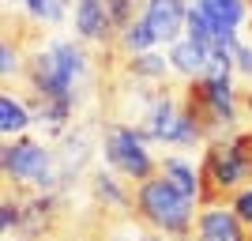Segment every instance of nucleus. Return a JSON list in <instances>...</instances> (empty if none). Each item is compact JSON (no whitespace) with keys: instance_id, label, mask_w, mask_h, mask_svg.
Segmentation results:
<instances>
[{"instance_id":"nucleus-14","label":"nucleus","mask_w":252,"mask_h":241,"mask_svg":"<svg viewBox=\"0 0 252 241\" xmlns=\"http://www.w3.org/2000/svg\"><path fill=\"white\" fill-rule=\"evenodd\" d=\"M91 189H94L98 204H105V207H128V204H136V200H128L125 192H121V181L109 177V173H94Z\"/></svg>"},{"instance_id":"nucleus-3","label":"nucleus","mask_w":252,"mask_h":241,"mask_svg":"<svg viewBox=\"0 0 252 241\" xmlns=\"http://www.w3.org/2000/svg\"><path fill=\"white\" fill-rule=\"evenodd\" d=\"M105 162L128 181H147L158 173L155 158L147 155V147H143V132L139 128H128V125H117L109 121L105 125Z\"/></svg>"},{"instance_id":"nucleus-4","label":"nucleus","mask_w":252,"mask_h":241,"mask_svg":"<svg viewBox=\"0 0 252 241\" xmlns=\"http://www.w3.org/2000/svg\"><path fill=\"white\" fill-rule=\"evenodd\" d=\"M0 162H4V177L8 181H27L38 192H49L57 185V170H53V155L45 147L31 143V139H15V143H4L0 151Z\"/></svg>"},{"instance_id":"nucleus-1","label":"nucleus","mask_w":252,"mask_h":241,"mask_svg":"<svg viewBox=\"0 0 252 241\" xmlns=\"http://www.w3.org/2000/svg\"><path fill=\"white\" fill-rule=\"evenodd\" d=\"M192 204H196V200L181 196L162 173L139 181V189H136L139 219L147 222V226H155L158 234H173V238H181V241L189 238V230H192Z\"/></svg>"},{"instance_id":"nucleus-9","label":"nucleus","mask_w":252,"mask_h":241,"mask_svg":"<svg viewBox=\"0 0 252 241\" xmlns=\"http://www.w3.org/2000/svg\"><path fill=\"white\" fill-rule=\"evenodd\" d=\"M121 72H125L128 79H166L169 61H166V57H158V53H132Z\"/></svg>"},{"instance_id":"nucleus-7","label":"nucleus","mask_w":252,"mask_h":241,"mask_svg":"<svg viewBox=\"0 0 252 241\" xmlns=\"http://www.w3.org/2000/svg\"><path fill=\"white\" fill-rule=\"evenodd\" d=\"M249 226L237 219V211L226 207H203L200 219H196V234L200 241H249Z\"/></svg>"},{"instance_id":"nucleus-23","label":"nucleus","mask_w":252,"mask_h":241,"mask_svg":"<svg viewBox=\"0 0 252 241\" xmlns=\"http://www.w3.org/2000/svg\"><path fill=\"white\" fill-rule=\"evenodd\" d=\"M249 4H252V0H249Z\"/></svg>"},{"instance_id":"nucleus-6","label":"nucleus","mask_w":252,"mask_h":241,"mask_svg":"<svg viewBox=\"0 0 252 241\" xmlns=\"http://www.w3.org/2000/svg\"><path fill=\"white\" fill-rule=\"evenodd\" d=\"M75 31L91 42H117V23L105 8V0H75Z\"/></svg>"},{"instance_id":"nucleus-13","label":"nucleus","mask_w":252,"mask_h":241,"mask_svg":"<svg viewBox=\"0 0 252 241\" xmlns=\"http://www.w3.org/2000/svg\"><path fill=\"white\" fill-rule=\"evenodd\" d=\"M27 125H31L27 105H19L11 95H4L0 98V132H4V136H15V132H23Z\"/></svg>"},{"instance_id":"nucleus-11","label":"nucleus","mask_w":252,"mask_h":241,"mask_svg":"<svg viewBox=\"0 0 252 241\" xmlns=\"http://www.w3.org/2000/svg\"><path fill=\"white\" fill-rule=\"evenodd\" d=\"M158 38L151 34L147 19H132L128 27H121V34H117V49L125 53V57H132V53H147V45H155Z\"/></svg>"},{"instance_id":"nucleus-12","label":"nucleus","mask_w":252,"mask_h":241,"mask_svg":"<svg viewBox=\"0 0 252 241\" xmlns=\"http://www.w3.org/2000/svg\"><path fill=\"white\" fill-rule=\"evenodd\" d=\"M245 4H249V0H200V8L211 15V23H215L219 31H233V27L245 19Z\"/></svg>"},{"instance_id":"nucleus-8","label":"nucleus","mask_w":252,"mask_h":241,"mask_svg":"<svg viewBox=\"0 0 252 241\" xmlns=\"http://www.w3.org/2000/svg\"><path fill=\"white\" fill-rule=\"evenodd\" d=\"M207 57H211V49L200 45V42H192V38L173 42V49H169V64H173L181 75H189V79H196V75L207 72Z\"/></svg>"},{"instance_id":"nucleus-10","label":"nucleus","mask_w":252,"mask_h":241,"mask_svg":"<svg viewBox=\"0 0 252 241\" xmlns=\"http://www.w3.org/2000/svg\"><path fill=\"white\" fill-rule=\"evenodd\" d=\"M158 173H162V177H166L169 185L181 192V196H189V200L200 196V173H192L181 158H166V162L158 166Z\"/></svg>"},{"instance_id":"nucleus-19","label":"nucleus","mask_w":252,"mask_h":241,"mask_svg":"<svg viewBox=\"0 0 252 241\" xmlns=\"http://www.w3.org/2000/svg\"><path fill=\"white\" fill-rule=\"evenodd\" d=\"M230 207L237 211V219H241L245 226H249V230H252V189L237 192V196H233V204H230Z\"/></svg>"},{"instance_id":"nucleus-18","label":"nucleus","mask_w":252,"mask_h":241,"mask_svg":"<svg viewBox=\"0 0 252 241\" xmlns=\"http://www.w3.org/2000/svg\"><path fill=\"white\" fill-rule=\"evenodd\" d=\"M233 147H237V158H241V166H245V181H252V132H241V136L233 139Z\"/></svg>"},{"instance_id":"nucleus-2","label":"nucleus","mask_w":252,"mask_h":241,"mask_svg":"<svg viewBox=\"0 0 252 241\" xmlns=\"http://www.w3.org/2000/svg\"><path fill=\"white\" fill-rule=\"evenodd\" d=\"M241 181H245V166L237 158V147L215 139L200 166V196H196V204L200 207H222L226 200L237 196Z\"/></svg>"},{"instance_id":"nucleus-16","label":"nucleus","mask_w":252,"mask_h":241,"mask_svg":"<svg viewBox=\"0 0 252 241\" xmlns=\"http://www.w3.org/2000/svg\"><path fill=\"white\" fill-rule=\"evenodd\" d=\"M139 4H147V0H105V8H109V15L117 23V34H121V27H128V23L136 19Z\"/></svg>"},{"instance_id":"nucleus-20","label":"nucleus","mask_w":252,"mask_h":241,"mask_svg":"<svg viewBox=\"0 0 252 241\" xmlns=\"http://www.w3.org/2000/svg\"><path fill=\"white\" fill-rule=\"evenodd\" d=\"M233 64H237V72H241L245 79H252V49H249V45H241V49H237Z\"/></svg>"},{"instance_id":"nucleus-5","label":"nucleus","mask_w":252,"mask_h":241,"mask_svg":"<svg viewBox=\"0 0 252 241\" xmlns=\"http://www.w3.org/2000/svg\"><path fill=\"white\" fill-rule=\"evenodd\" d=\"M143 19H147L151 34H155L158 42L173 45L177 34L185 31V23H189V4H185V0H147Z\"/></svg>"},{"instance_id":"nucleus-15","label":"nucleus","mask_w":252,"mask_h":241,"mask_svg":"<svg viewBox=\"0 0 252 241\" xmlns=\"http://www.w3.org/2000/svg\"><path fill=\"white\" fill-rule=\"evenodd\" d=\"M53 57L61 61V68L72 75V79H79V75L87 72V57H83V49H75L72 42H57V45H53Z\"/></svg>"},{"instance_id":"nucleus-21","label":"nucleus","mask_w":252,"mask_h":241,"mask_svg":"<svg viewBox=\"0 0 252 241\" xmlns=\"http://www.w3.org/2000/svg\"><path fill=\"white\" fill-rule=\"evenodd\" d=\"M139 241H162V238H158V234H143Z\"/></svg>"},{"instance_id":"nucleus-22","label":"nucleus","mask_w":252,"mask_h":241,"mask_svg":"<svg viewBox=\"0 0 252 241\" xmlns=\"http://www.w3.org/2000/svg\"><path fill=\"white\" fill-rule=\"evenodd\" d=\"M245 102H249V109H252V95H249V98H245Z\"/></svg>"},{"instance_id":"nucleus-17","label":"nucleus","mask_w":252,"mask_h":241,"mask_svg":"<svg viewBox=\"0 0 252 241\" xmlns=\"http://www.w3.org/2000/svg\"><path fill=\"white\" fill-rule=\"evenodd\" d=\"M0 57H4L0 72H4V79H11V72H19V68H23V57H19V49L11 45V38H4V45H0Z\"/></svg>"}]
</instances>
